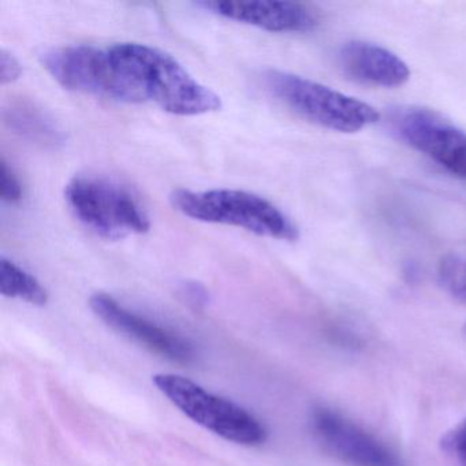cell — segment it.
Segmentation results:
<instances>
[{
	"label": "cell",
	"instance_id": "cell-2",
	"mask_svg": "<svg viewBox=\"0 0 466 466\" xmlns=\"http://www.w3.org/2000/svg\"><path fill=\"white\" fill-rule=\"evenodd\" d=\"M171 204L185 217L200 222L233 226L256 236L296 241L299 230L271 201L244 190H174Z\"/></svg>",
	"mask_w": 466,
	"mask_h": 466
},
{
	"label": "cell",
	"instance_id": "cell-7",
	"mask_svg": "<svg viewBox=\"0 0 466 466\" xmlns=\"http://www.w3.org/2000/svg\"><path fill=\"white\" fill-rule=\"evenodd\" d=\"M400 140L452 176L466 178V132L430 108L400 107L391 116Z\"/></svg>",
	"mask_w": 466,
	"mask_h": 466
},
{
	"label": "cell",
	"instance_id": "cell-11",
	"mask_svg": "<svg viewBox=\"0 0 466 466\" xmlns=\"http://www.w3.org/2000/svg\"><path fill=\"white\" fill-rule=\"evenodd\" d=\"M339 64L346 75L370 86L394 88L410 78V70L400 56L373 43H346L339 53Z\"/></svg>",
	"mask_w": 466,
	"mask_h": 466
},
{
	"label": "cell",
	"instance_id": "cell-15",
	"mask_svg": "<svg viewBox=\"0 0 466 466\" xmlns=\"http://www.w3.org/2000/svg\"><path fill=\"white\" fill-rule=\"evenodd\" d=\"M0 189H2V200L6 203L17 204L23 198V185L20 178L5 157L0 162Z\"/></svg>",
	"mask_w": 466,
	"mask_h": 466
},
{
	"label": "cell",
	"instance_id": "cell-3",
	"mask_svg": "<svg viewBox=\"0 0 466 466\" xmlns=\"http://www.w3.org/2000/svg\"><path fill=\"white\" fill-rule=\"evenodd\" d=\"M65 198L78 222L107 241L144 234L151 228V220L137 196L107 177H75L66 185Z\"/></svg>",
	"mask_w": 466,
	"mask_h": 466
},
{
	"label": "cell",
	"instance_id": "cell-13",
	"mask_svg": "<svg viewBox=\"0 0 466 466\" xmlns=\"http://www.w3.org/2000/svg\"><path fill=\"white\" fill-rule=\"evenodd\" d=\"M0 291L5 297L23 299L37 307H43L48 301L45 286L15 261L5 258L0 260Z\"/></svg>",
	"mask_w": 466,
	"mask_h": 466
},
{
	"label": "cell",
	"instance_id": "cell-1",
	"mask_svg": "<svg viewBox=\"0 0 466 466\" xmlns=\"http://www.w3.org/2000/svg\"><path fill=\"white\" fill-rule=\"evenodd\" d=\"M108 50L140 86L147 102L166 113L195 116L222 108L220 96L198 83L170 54L140 43H116Z\"/></svg>",
	"mask_w": 466,
	"mask_h": 466
},
{
	"label": "cell",
	"instance_id": "cell-17",
	"mask_svg": "<svg viewBox=\"0 0 466 466\" xmlns=\"http://www.w3.org/2000/svg\"><path fill=\"white\" fill-rule=\"evenodd\" d=\"M23 65L15 54L7 50L0 51V81L2 86L15 83L23 76Z\"/></svg>",
	"mask_w": 466,
	"mask_h": 466
},
{
	"label": "cell",
	"instance_id": "cell-18",
	"mask_svg": "<svg viewBox=\"0 0 466 466\" xmlns=\"http://www.w3.org/2000/svg\"><path fill=\"white\" fill-rule=\"evenodd\" d=\"M184 294H187V299L195 304H201L206 302L207 293L200 285L198 283H187L184 288Z\"/></svg>",
	"mask_w": 466,
	"mask_h": 466
},
{
	"label": "cell",
	"instance_id": "cell-14",
	"mask_svg": "<svg viewBox=\"0 0 466 466\" xmlns=\"http://www.w3.org/2000/svg\"><path fill=\"white\" fill-rule=\"evenodd\" d=\"M438 278L450 296L466 304V258L452 253L444 256L439 263Z\"/></svg>",
	"mask_w": 466,
	"mask_h": 466
},
{
	"label": "cell",
	"instance_id": "cell-12",
	"mask_svg": "<svg viewBox=\"0 0 466 466\" xmlns=\"http://www.w3.org/2000/svg\"><path fill=\"white\" fill-rule=\"evenodd\" d=\"M5 124L29 143L43 148H58L65 143L64 132L39 106L29 100H15L4 111Z\"/></svg>",
	"mask_w": 466,
	"mask_h": 466
},
{
	"label": "cell",
	"instance_id": "cell-10",
	"mask_svg": "<svg viewBox=\"0 0 466 466\" xmlns=\"http://www.w3.org/2000/svg\"><path fill=\"white\" fill-rule=\"evenodd\" d=\"M196 6L237 23L277 34H301L319 25V15L294 2H200Z\"/></svg>",
	"mask_w": 466,
	"mask_h": 466
},
{
	"label": "cell",
	"instance_id": "cell-8",
	"mask_svg": "<svg viewBox=\"0 0 466 466\" xmlns=\"http://www.w3.org/2000/svg\"><path fill=\"white\" fill-rule=\"evenodd\" d=\"M310 424L324 449L348 465L406 466L397 452L339 411L315 409Z\"/></svg>",
	"mask_w": 466,
	"mask_h": 466
},
{
	"label": "cell",
	"instance_id": "cell-9",
	"mask_svg": "<svg viewBox=\"0 0 466 466\" xmlns=\"http://www.w3.org/2000/svg\"><path fill=\"white\" fill-rule=\"evenodd\" d=\"M89 304L95 315L102 319L107 326L137 340L154 353L184 365L190 364L195 360V349L187 340L176 332L168 331L136 315L119 304L114 297L106 293H96L91 297Z\"/></svg>",
	"mask_w": 466,
	"mask_h": 466
},
{
	"label": "cell",
	"instance_id": "cell-5",
	"mask_svg": "<svg viewBox=\"0 0 466 466\" xmlns=\"http://www.w3.org/2000/svg\"><path fill=\"white\" fill-rule=\"evenodd\" d=\"M43 67L65 89L127 103H146L143 91L122 69L108 48L67 46L51 48L42 56Z\"/></svg>",
	"mask_w": 466,
	"mask_h": 466
},
{
	"label": "cell",
	"instance_id": "cell-4",
	"mask_svg": "<svg viewBox=\"0 0 466 466\" xmlns=\"http://www.w3.org/2000/svg\"><path fill=\"white\" fill-rule=\"evenodd\" d=\"M267 91L305 121L340 133H356L380 119L375 107L356 97L282 70H267Z\"/></svg>",
	"mask_w": 466,
	"mask_h": 466
},
{
	"label": "cell",
	"instance_id": "cell-6",
	"mask_svg": "<svg viewBox=\"0 0 466 466\" xmlns=\"http://www.w3.org/2000/svg\"><path fill=\"white\" fill-rule=\"evenodd\" d=\"M154 383L182 413L220 438L245 446L266 441V428L249 411L211 394L195 381L173 373H159L154 376Z\"/></svg>",
	"mask_w": 466,
	"mask_h": 466
},
{
	"label": "cell",
	"instance_id": "cell-16",
	"mask_svg": "<svg viewBox=\"0 0 466 466\" xmlns=\"http://www.w3.org/2000/svg\"><path fill=\"white\" fill-rule=\"evenodd\" d=\"M443 446L457 458L461 466H466V419L447 433Z\"/></svg>",
	"mask_w": 466,
	"mask_h": 466
}]
</instances>
